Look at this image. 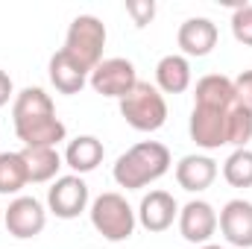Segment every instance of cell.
Segmentation results:
<instances>
[{
    "label": "cell",
    "instance_id": "cell-1",
    "mask_svg": "<svg viewBox=\"0 0 252 249\" xmlns=\"http://www.w3.org/2000/svg\"><path fill=\"white\" fill-rule=\"evenodd\" d=\"M12 124L24 147H56L64 141L67 129L56 118V106L44 88H24L12 103Z\"/></svg>",
    "mask_w": 252,
    "mask_h": 249
},
{
    "label": "cell",
    "instance_id": "cell-2",
    "mask_svg": "<svg viewBox=\"0 0 252 249\" xmlns=\"http://www.w3.org/2000/svg\"><path fill=\"white\" fill-rule=\"evenodd\" d=\"M167 170H170V150L158 141H141L115 161L112 176L126 190H141L150 182H158Z\"/></svg>",
    "mask_w": 252,
    "mask_h": 249
},
{
    "label": "cell",
    "instance_id": "cell-3",
    "mask_svg": "<svg viewBox=\"0 0 252 249\" xmlns=\"http://www.w3.org/2000/svg\"><path fill=\"white\" fill-rule=\"evenodd\" d=\"M103 47H106V24L94 15H76L67 27L62 53L73 59L85 73H91L103 62Z\"/></svg>",
    "mask_w": 252,
    "mask_h": 249
},
{
    "label": "cell",
    "instance_id": "cell-4",
    "mask_svg": "<svg viewBox=\"0 0 252 249\" xmlns=\"http://www.w3.org/2000/svg\"><path fill=\"white\" fill-rule=\"evenodd\" d=\"M88 214H91V226H94L109 244L129 241L132 232H135V223H138V217H135L132 205L126 202V196L115 193V190L100 193V196L91 202Z\"/></svg>",
    "mask_w": 252,
    "mask_h": 249
},
{
    "label": "cell",
    "instance_id": "cell-5",
    "mask_svg": "<svg viewBox=\"0 0 252 249\" xmlns=\"http://www.w3.org/2000/svg\"><path fill=\"white\" fill-rule=\"evenodd\" d=\"M121 115H124L126 124L132 129H138V132H156L167 121L164 94L156 85L138 79V85L121 100Z\"/></svg>",
    "mask_w": 252,
    "mask_h": 249
},
{
    "label": "cell",
    "instance_id": "cell-6",
    "mask_svg": "<svg viewBox=\"0 0 252 249\" xmlns=\"http://www.w3.org/2000/svg\"><path fill=\"white\" fill-rule=\"evenodd\" d=\"M229 109L193 106L190 121H188L190 141L196 147H202V150H220L223 144H229Z\"/></svg>",
    "mask_w": 252,
    "mask_h": 249
},
{
    "label": "cell",
    "instance_id": "cell-7",
    "mask_svg": "<svg viewBox=\"0 0 252 249\" xmlns=\"http://www.w3.org/2000/svg\"><path fill=\"white\" fill-rule=\"evenodd\" d=\"M3 226L12 238L30 241L38 238L47 226V211L35 196H15L9 208H3Z\"/></svg>",
    "mask_w": 252,
    "mask_h": 249
},
{
    "label": "cell",
    "instance_id": "cell-8",
    "mask_svg": "<svg viewBox=\"0 0 252 249\" xmlns=\"http://www.w3.org/2000/svg\"><path fill=\"white\" fill-rule=\"evenodd\" d=\"M88 82L97 94L103 97H115V100H124L126 94L138 85V73H135V64L129 59H103L91 73H88Z\"/></svg>",
    "mask_w": 252,
    "mask_h": 249
},
{
    "label": "cell",
    "instance_id": "cell-9",
    "mask_svg": "<svg viewBox=\"0 0 252 249\" xmlns=\"http://www.w3.org/2000/svg\"><path fill=\"white\" fill-rule=\"evenodd\" d=\"M47 205L59 220H73L88 208V185L82 176H59L47 190Z\"/></svg>",
    "mask_w": 252,
    "mask_h": 249
},
{
    "label": "cell",
    "instance_id": "cell-10",
    "mask_svg": "<svg viewBox=\"0 0 252 249\" xmlns=\"http://www.w3.org/2000/svg\"><path fill=\"white\" fill-rule=\"evenodd\" d=\"M179 232L188 244H208L217 232V211L205 199H190L179 208Z\"/></svg>",
    "mask_w": 252,
    "mask_h": 249
},
{
    "label": "cell",
    "instance_id": "cell-11",
    "mask_svg": "<svg viewBox=\"0 0 252 249\" xmlns=\"http://www.w3.org/2000/svg\"><path fill=\"white\" fill-rule=\"evenodd\" d=\"M135 217H138V223L147 232H167L173 226V220H179V205H176L173 193H167V190H150L141 199Z\"/></svg>",
    "mask_w": 252,
    "mask_h": 249
},
{
    "label": "cell",
    "instance_id": "cell-12",
    "mask_svg": "<svg viewBox=\"0 0 252 249\" xmlns=\"http://www.w3.org/2000/svg\"><path fill=\"white\" fill-rule=\"evenodd\" d=\"M217 226L223 238L232 247L250 249L252 247V202L247 199H229L217 217Z\"/></svg>",
    "mask_w": 252,
    "mask_h": 249
},
{
    "label": "cell",
    "instance_id": "cell-13",
    "mask_svg": "<svg viewBox=\"0 0 252 249\" xmlns=\"http://www.w3.org/2000/svg\"><path fill=\"white\" fill-rule=\"evenodd\" d=\"M217 38H220V32H217V24L211 18H188L176 32V41H179L182 53L196 56V59L208 56L217 47Z\"/></svg>",
    "mask_w": 252,
    "mask_h": 249
},
{
    "label": "cell",
    "instance_id": "cell-14",
    "mask_svg": "<svg viewBox=\"0 0 252 249\" xmlns=\"http://www.w3.org/2000/svg\"><path fill=\"white\" fill-rule=\"evenodd\" d=\"M217 179V161L208 156H185L176 164V182L188 193H199Z\"/></svg>",
    "mask_w": 252,
    "mask_h": 249
},
{
    "label": "cell",
    "instance_id": "cell-15",
    "mask_svg": "<svg viewBox=\"0 0 252 249\" xmlns=\"http://www.w3.org/2000/svg\"><path fill=\"white\" fill-rule=\"evenodd\" d=\"M103 156H106V147H103L100 138H94V135H79V138H73V141L67 144V150H64V164L79 176V173L97 170L100 161H103Z\"/></svg>",
    "mask_w": 252,
    "mask_h": 249
},
{
    "label": "cell",
    "instance_id": "cell-16",
    "mask_svg": "<svg viewBox=\"0 0 252 249\" xmlns=\"http://www.w3.org/2000/svg\"><path fill=\"white\" fill-rule=\"evenodd\" d=\"M21 158L30 182H50L62 167V156L56 153V147H24Z\"/></svg>",
    "mask_w": 252,
    "mask_h": 249
},
{
    "label": "cell",
    "instance_id": "cell-17",
    "mask_svg": "<svg viewBox=\"0 0 252 249\" xmlns=\"http://www.w3.org/2000/svg\"><path fill=\"white\" fill-rule=\"evenodd\" d=\"M235 103V85L229 76L223 73H208L196 82L193 91V106H217V109H229Z\"/></svg>",
    "mask_w": 252,
    "mask_h": 249
},
{
    "label": "cell",
    "instance_id": "cell-18",
    "mask_svg": "<svg viewBox=\"0 0 252 249\" xmlns=\"http://www.w3.org/2000/svg\"><path fill=\"white\" fill-rule=\"evenodd\" d=\"M156 82H158V91L164 94H182L190 88V62L185 56H164L161 62L156 64Z\"/></svg>",
    "mask_w": 252,
    "mask_h": 249
},
{
    "label": "cell",
    "instance_id": "cell-19",
    "mask_svg": "<svg viewBox=\"0 0 252 249\" xmlns=\"http://www.w3.org/2000/svg\"><path fill=\"white\" fill-rule=\"evenodd\" d=\"M50 82L59 94H79L88 82V73L59 50L50 56Z\"/></svg>",
    "mask_w": 252,
    "mask_h": 249
},
{
    "label": "cell",
    "instance_id": "cell-20",
    "mask_svg": "<svg viewBox=\"0 0 252 249\" xmlns=\"http://www.w3.org/2000/svg\"><path fill=\"white\" fill-rule=\"evenodd\" d=\"M24 185H30V179L21 153H0V193H18Z\"/></svg>",
    "mask_w": 252,
    "mask_h": 249
},
{
    "label": "cell",
    "instance_id": "cell-21",
    "mask_svg": "<svg viewBox=\"0 0 252 249\" xmlns=\"http://www.w3.org/2000/svg\"><path fill=\"white\" fill-rule=\"evenodd\" d=\"M223 179L232 187H252V150H235L223 164Z\"/></svg>",
    "mask_w": 252,
    "mask_h": 249
},
{
    "label": "cell",
    "instance_id": "cell-22",
    "mask_svg": "<svg viewBox=\"0 0 252 249\" xmlns=\"http://www.w3.org/2000/svg\"><path fill=\"white\" fill-rule=\"evenodd\" d=\"M250 138H252V109L241 106L235 100L232 109H229V144H235L238 150H244Z\"/></svg>",
    "mask_w": 252,
    "mask_h": 249
},
{
    "label": "cell",
    "instance_id": "cell-23",
    "mask_svg": "<svg viewBox=\"0 0 252 249\" xmlns=\"http://www.w3.org/2000/svg\"><path fill=\"white\" fill-rule=\"evenodd\" d=\"M232 35L241 44L252 47V3H244L232 12Z\"/></svg>",
    "mask_w": 252,
    "mask_h": 249
},
{
    "label": "cell",
    "instance_id": "cell-24",
    "mask_svg": "<svg viewBox=\"0 0 252 249\" xmlns=\"http://www.w3.org/2000/svg\"><path fill=\"white\" fill-rule=\"evenodd\" d=\"M126 12L132 15L135 27H147L156 18V3L153 0H126Z\"/></svg>",
    "mask_w": 252,
    "mask_h": 249
},
{
    "label": "cell",
    "instance_id": "cell-25",
    "mask_svg": "<svg viewBox=\"0 0 252 249\" xmlns=\"http://www.w3.org/2000/svg\"><path fill=\"white\" fill-rule=\"evenodd\" d=\"M232 85H235V100L241 106L252 109V70H244L241 76H235Z\"/></svg>",
    "mask_w": 252,
    "mask_h": 249
},
{
    "label": "cell",
    "instance_id": "cell-26",
    "mask_svg": "<svg viewBox=\"0 0 252 249\" xmlns=\"http://www.w3.org/2000/svg\"><path fill=\"white\" fill-rule=\"evenodd\" d=\"M9 97H12V79L6 70H0V109L9 103Z\"/></svg>",
    "mask_w": 252,
    "mask_h": 249
},
{
    "label": "cell",
    "instance_id": "cell-27",
    "mask_svg": "<svg viewBox=\"0 0 252 249\" xmlns=\"http://www.w3.org/2000/svg\"><path fill=\"white\" fill-rule=\"evenodd\" d=\"M202 249H223V247H214V244H205Z\"/></svg>",
    "mask_w": 252,
    "mask_h": 249
},
{
    "label": "cell",
    "instance_id": "cell-28",
    "mask_svg": "<svg viewBox=\"0 0 252 249\" xmlns=\"http://www.w3.org/2000/svg\"><path fill=\"white\" fill-rule=\"evenodd\" d=\"M0 223H3V208H0Z\"/></svg>",
    "mask_w": 252,
    "mask_h": 249
}]
</instances>
